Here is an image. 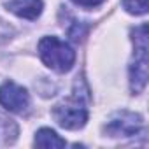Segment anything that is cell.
I'll return each mask as SVG.
<instances>
[{
	"mask_svg": "<svg viewBox=\"0 0 149 149\" xmlns=\"http://www.w3.org/2000/svg\"><path fill=\"white\" fill-rule=\"evenodd\" d=\"M88 93L90 91H88L84 81L83 79L79 81V77H77L74 93L53 109V116L61 128L79 130L86 125V121H88V107L86 105L90 100Z\"/></svg>",
	"mask_w": 149,
	"mask_h": 149,
	"instance_id": "1",
	"label": "cell"
},
{
	"mask_svg": "<svg viewBox=\"0 0 149 149\" xmlns=\"http://www.w3.org/2000/svg\"><path fill=\"white\" fill-rule=\"evenodd\" d=\"M133 60L130 63V88L133 93H140L147 84V25H140L133 30Z\"/></svg>",
	"mask_w": 149,
	"mask_h": 149,
	"instance_id": "2",
	"label": "cell"
},
{
	"mask_svg": "<svg viewBox=\"0 0 149 149\" xmlns=\"http://www.w3.org/2000/svg\"><path fill=\"white\" fill-rule=\"evenodd\" d=\"M40 60L56 72H68L76 61V51L58 37H44L39 42Z\"/></svg>",
	"mask_w": 149,
	"mask_h": 149,
	"instance_id": "3",
	"label": "cell"
},
{
	"mask_svg": "<svg viewBox=\"0 0 149 149\" xmlns=\"http://www.w3.org/2000/svg\"><path fill=\"white\" fill-rule=\"evenodd\" d=\"M30 104V97H28V91L13 83V81H7L0 86V105L4 109H7L9 112H23Z\"/></svg>",
	"mask_w": 149,
	"mask_h": 149,
	"instance_id": "4",
	"label": "cell"
},
{
	"mask_svg": "<svg viewBox=\"0 0 149 149\" xmlns=\"http://www.w3.org/2000/svg\"><path fill=\"white\" fill-rule=\"evenodd\" d=\"M142 128V118L135 112H118L107 125L105 132L111 137H132Z\"/></svg>",
	"mask_w": 149,
	"mask_h": 149,
	"instance_id": "5",
	"label": "cell"
},
{
	"mask_svg": "<svg viewBox=\"0 0 149 149\" xmlns=\"http://www.w3.org/2000/svg\"><path fill=\"white\" fill-rule=\"evenodd\" d=\"M7 11L25 19H37L42 13V0H11L6 4Z\"/></svg>",
	"mask_w": 149,
	"mask_h": 149,
	"instance_id": "6",
	"label": "cell"
},
{
	"mask_svg": "<svg viewBox=\"0 0 149 149\" xmlns=\"http://www.w3.org/2000/svg\"><path fill=\"white\" fill-rule=\"evenodd\" d=\"M65 140L51 128H40L35 135V146L44 149H54V147H65Z\"/></svg>",
	"mask_w": 149,
	"mask_h": 149,
	"instance_id": "7",
	"label": "cell"
},
{
	"mask_svg": "<svg viewBox=\"0 0 149 149\" xmlns=\"http://www.w3.org/2000/svg\"><path fill=\"white\" fill-rule=\"evenodd\" d=\"M123 7L135 16H142L147 13V0H121Z\"/></svg>",
	"mask_w": 149,
	"mask_h": 149,
	"instance_id": "8",
	"label": "cell"
},
{
	"mask_svg": "<svg viewBox=\"0 0 149 149\" xmlns=\"http://www.w3.org/2000/svg\"><path fill=\"white\" fill-rule=\"evenodd\" d=\"M16 133H18V128H16V125H14L11 119L0 118V137H4L6 144H11L13 139H9V135L16 137Z\"/></svg>",
	"mask_w": 149,
	"mask_h": 149,
	"instance_id": "9",
	"label": "cell"
},
{
	"mask_svg": "<svg viewBox=\"0 0 149 149\" xmlns=\"http://www.w3.org/2000/svg\"><path fill=\"white\" fill-rule=\"evenodd\" d=\"M72 2L81 6V7H97V6H100L104 2V0H72Z\"/></svg>",
	"mask_w": 149,
	"mask_h": 149,
	"instance_id": "10",
	"label": "cell"
}]
</instances>
